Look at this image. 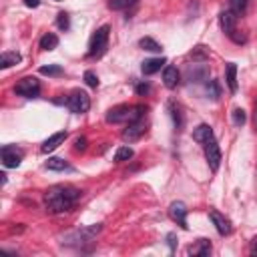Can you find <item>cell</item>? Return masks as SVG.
<instances>
[{
    "label": "cell",
    "instance_id": "6da1fadb",
    "mask_svg": "<svg viewBox=\"0 0 257 257\" xmlns=\"http://www.w3.org/2000/svg\"><path fill=\"white\" fill-rule=\"evenodd\" d=\"M82 191L72 187V185H56L50 187L44 195V205L48 213H62L68 211L70 207L76 205V201L80 199Z\"/></svg>",
    "mask_w": 257,
    "mask_h": 257
},
{
    "label": "cell",
    "instance_id": "7a4b0ae2",
    "mask_svg": "<svg viewBox=\"0 0 257 257\" xmlns=\"http://www.w3.org/2000/svg\"><path fill=\"white\" fill-rule=\"evenodd\" d=\"M145 112H147L145 104H137V106L118 104V106H114L106 112V122H131V120L143 118Z\"/></svg>",
    "mask_w": 257,
    "mask_h": 257
},
{
    "label": "cell",
    "instance_id": "3957f363",
    "mask_svg": "<svg viewBox=\"0 0 257 257\" xmlns=\"http://www.w3.org/2000/svg\"><path fill=\"white\" fill-rule=\"evenodd\" d=\"M108 32H110V28L104 24V26L96 28V32L90 36V42H88V56L90 58H98L104 54L106 44H108Z\"/></svg>",
    "mask_w": 257,
    "mask_h": 257
},
{
    "label": "cell",
    "instance_id": "277c9868",
    "mask_svg": "<svg viewBox=\"0 0 257 257\" xmlns=\"http://www.w3.org/2000/svg\"><path fill=\"white\" fill-rule=\"evenodd\" d=\"M66 106H68L72 112L82 114V112H86V110L90 108V98H88V94H86L84 90H72L70 96L66 98Z\"/></svg>",
    "mask_w": 257,
    "mask_h": 257
},
{
    "label": "cell",
    "instance_id": "5b68a950",
    "mask_svg": "<svg viewBox=\"0 0 257 257\" xmlns=\"http://www.w3.org/2000/svg\"><path fill=\"white\" fill-rule=\"evenodd\" d=\"M14 92L24 96V98H36L40 94V84H38V80L34 76H26L14 86Z\"/></svg>",
    "mask_w": 257,
    "mask_h": 257
},
{
    "label": "cell",
    "instance_id": "8992f818",
    "mask_svg": "<svg viewBox=\"0 0 257 257\" xmlns=\"http://www.w3.org/2000/svg\"><path fill=\"white\" fill-rule=\"evenodd\" d=\"M145 133H147V120H145V116H143V118L131 120V122L126 124V128L122 131V141L135 143V141H139Z\"/></svg>",
    "mask_w": 257,
    "mask_h": 257
},
{
    "label": "cell",
    "instance_id": "52a82bcc",
    "mask_svg": "<svg viewBox=\"0 0 257 257\" xmlns=\"http://www.w3.org/2000/svg\"><path fill=\"white\" fill-rule=\"evenodd\" d=\"M0 155H2V165L8 167V169H16L22 161V151L16 149L14 145H4Z\"/></svg>",
    "mask_w": 257,
    "mask_h": 257
},
{
    "label": "cell",
    "instance_id": "ba28073f",
    "mask_svg": "<svg viewBox=\"0 0 257 257\" xmlns=\"http://www.w3.org/2000/svg\"><path fill=\"white\" fill-rule=\"evenodd\" d=\"M205 159H207V165L209 169L215 173L219 171V165H221V151H219V145L215 139H211L207 145H205Z\"/></svg>",
    "mask_w": 257,
    "mask_h": 257
},
{
    "label": "cell",
    "instance_id": "9c48e42d",
    "mask_svg": "<svg viewBox=\"0 0 257 257\" xmlns=\"http://www.w3.org/2000/svg\"><path fill=\"white\" fill-rule=\"evenodd\" d=\"M169 217L177 225H181L183 229H189V225H187V207H185L183 201H175V203L169 205Z\"/></svg>",
    "mask_w": 257,
    "mask_h": 257
},
{
    "label": "cell",
    "instance_id": "30bf717a",
    "mask_svg": "<svg viewBox=\"0 0 257 257\" xmlns=\"http://www.w3.org/2000/svg\"><path fill=\"white\" fill-rule=\"evenodd\" d=\"M219 22H221V28H223V32H225L227 36H231V34L235 32L237 14H235L231 8H227V10H223V12H221V16H219Z\"/></svg>",
    "mask_w": 257,
    "mask_h": 257
},
{
    "label": "cell",
    "instance_id": "8fae6325",
    "mask_svg": "<svg viewBox=\"0 0 257 257\" xmlns=\"http://www.w3.org/2000/svg\"><path fill=\"white\" fill-rule=\"evenodd\" d=\"M187 78L191 82H205L209 80V68L205 64H193L187 68Z\"/></svg>",
    "mask_w": 257,
    "mask_h": 257
},
{
    "label": "cell",
    "instance_id": "7c38bea8",
    "mask_svg": "<svg viewBox=\"0 0 257 257\" xmlns=\"http://www.w3.org/2000/svg\"><path fill=\"white\" fill-rule=\"evenodd\" d=\"M209 217H211L215 229L219 231V235H229V233H231V223H229V219H227L225 215H221L219 211H211Z\"/></svg>",
    "mask_w": 257,
    "mask_h": 257
},
{
    "label": "cell",
    "instance_id": "4fadbf2b",
    "mask_svg": "<svg viewBox=\"0 0 257 257\" xmlns=\"http://www.w3.org/2000/svg\"><path fill=\"white\" fill-rule=\"evenodd\" d=\"M64 139H66V133H64V131L54 133L52 137H48V139L44 141V145H42V153H52L54 149H58V147L64 143Z\"/></svg>",
    "mask_w": 257,
    "mask_h": 257
},
{
    "label": "cell",
    "instance_id": "5bb4252c",
    "mask_svg": "<svg viewBox=\"0 0 257 257\" xmlns=\"http://www.w3.org/2000/svg\"><path fill=\"white\" fill-rule=\"evenodd\" d=\"M193 139H195L197 143H201V145H207L211 139H215V137H213V128H211L209 124H199V126L193 131Z\"/></svg>",
    "mask_w": 257,
    "mask_h": 257
},
{
    "label": "cell",
    "instance_id": "9a60e30c",
    "mask_svg": "<svg viewBox=\"0 0 257 257\" xmlns=\"http://www.w3.org/2000/svg\"><path fill=\"white\" fill-rule=\"evenodd\" d=\"M163 82H165L167 88H177V84H179V70H177V66H165Z\"/></svg>",
    "mask_w": 257,
    "mask_h": 257
},
{
    "label": "cell",
    "instance_id": "2e32d148",
    "mask_svg": "<svg viewBox=\"0 0 257 257\" xmlns=\"http://www.w3.org/2000/svg\"><path fill=\"white\" fill-rule=\"evenodd\" d=\"M163 64H167V60L163 56L161 58H149V60L143 62L141 70H143V74H155V72H159L163 68Z\"/></svg>",
    "mask_w": 257,
    "mask_h": 257
},
{
    "label": "cell",
    "instance_id": "e0dca14e",
    "mask_svg": "<svg viewBox=\"0 0 257 257\" xmlns=\"http://www.w3.org/2000/svg\"><path fill=\"white\" fill-rule=\"evenodd\" d=\"M225 78H227V86L231 92L237 90V64L235 62H229L227 68H225Z\"/></svg>",
    "mask_w": 257,
    "mask_h": 257
},
{
    "label": "cell",
    "instance_id": "ac0fdd59",
    "mask_svg": "<svg viewBox=\"0 0 257 257\" xmlns=\"http://www.w3.org/2000/svg\"><path fill=\"white\" fill-rule=\"evenodd\" d=\"M189 253H191V255H203V257H205V255L211 253V243H209L207 239H199L197 245H191V247H189Z\"/></svg>",
    "mask_w": 257,
    "mask_h": 257
},
{
    "label": "cell",
    "instance_id": "d6986e66",
    "mask_svg": "<svg viewBox=\"0 0 257 257\" xmlns=\"http://www.w3.org/2000/svg\"><path fill=\"white\" fill-rule=\"evenodd\" d=\"M22 60V56L18 52H2L0 56V68H8L12 64H18Z\"/></svg>",
    "mask_w": 257,
    "mask_h": 257
},
{
    "label": "cell",
    "instance_id": "ffe728a7",
    "mask_svg": "<svg viewBox=\"0 0 257 257\" xmlns=\"http://www.w3.org/2000/svg\"><path fill=\"white\" fill-rule=\"evenodd\" d=\"M139 46H141L143 50H149V52H161V50H163V46H161L157 40H153L151 36L141 38V40H139Z\"/></svg>",
    "mask_w": 257,
    "mask_h": 257
},
{
    "label": "cell",
    "instance_id": "44dd1931",
    "mask_svg": "<svg viewBox=\"0 0 257 257\" xmlns=\"http://www.w3.org/2000/svg\"><path fill=\"white\" fill-rule=\"evenodd\" d=\"M56 46H58V38H56V34L48 32V34H44V36L40 38V48H42V50H54Z\"/></svg>",
    "mask_w": 257,
    "mask_h": 257
},
{
    "label": "cell",
    "instance_id": "7402d4cb",
    "mask_svg": "<svg viewBox=\"0 0 257 257\" xmlns=\"http://www.w3.org/2000/svg\"><path fill=\"white\" fill-rule=\"evenodd\" d=\"M139 0H108L110 10H128L131 6H137Z\"/></svg>",
    "mask_w": 257,
    "mask_h": 257
},
{
    "label": "cell",
    "instance_id": "603a6c76",
    "mask_svg": "<svg viewBox=\"0 0 257 257\" xmlns=\"http://www.w3.org/2000/svg\"><path fill=\"white\" fill-rule=\"evenodd\" d=\"M46 169H50V171H66L68 169V163L62 161V159H58V157H52V159L46 161Z\"/></svg>",
    "mask_w": 257,
    "mask_h": 257
},
{
    "label": "cell",
    "instance_id": "cb8c5ba5",
    "mask_svg": "<svg viewBox=\"0 0 257 257\" xmlns=\"http://www.w3.org/2000/svg\"><path fill=\"white\" fill-rule=\"evenodd\" d=\"M128 159H133V149L131 147H118L114 153V161L120 163V161H128Z\"/></svg>",
    "mask_w": 257,
    "mask_h": 257
},
{
    "label": "cell",
    "instance_id": "d4e9b609",
    "mask_svg": "<svg viewBox=\"0 0 257 257\" xmlns=\"http://www.w3.org/2000/svg\"><path fill=\"white\" fill-rule=\"evenodd\" d=\"M247 2H249V0H229V8H231L237 16H241V14L247 10Z\"/></svg>",
    "mask_w": 257,
    "mask_h": 257
},
{
    "label": "cell",
    "instance_id": "484cf974",
    "mask_svg": "<svg viewBox=\"0 0 257 257\" xmlns=\"http://www.w3.org/2000/svg\"><path fill=\"white\" fill-rule=\"evenodd\" d=\"M40 74H46V76H60L62 74V68L58 64H48V66H42L40 68Z\"/></svg>",
    "mask_w": 257,
    "mask_h": 257
},
{
    "label": "cell",
    "instance_id": "4316f807",
    "mask_svg": "<svg viewBox=\"0 0 257 257\" xmlns=\"http://www.w3.org/2000/svg\"><path fill=\"white\" fill-rule=\"evenodd\" d=\"M231 118H233V124L235 126H241V124H245V110L243 108H233V112H231Z\"/></svg>",
    "mask_w": 257,
    "mask_h": 257
},
{
    "label": "cell",
    "instance_id": "83f0119b",
    "mask_svg": "<svg viewBox=\"0 0 257 257\" xmlns=\"http://www.w3.org/2000/svg\"><path fill=\"white\" fill-rule=\"evenodd\" d=\"M169 108H171V116H173L175 128H181V124H183V116H181V110H179V106H175V104L171 102V104H169Z\"/></svg>",
    "mask_w": 257,
    "mask_h": 257
},
{
    "label": "cell",
    "instance_id": "f1b7e54d",
    "mask_svg": "<svg viewBox=\"0 0 257 257\" xmlns=\"http://www.w3.org/2000/svg\"><path fill=\"white\" fill-rule=\"evenodd\" d=\"M56 26H58L60 30H68L70 20H68V14H66V12H60V14L56 16Z\"/></svg>",
    "mask_w": 257,
    "mask_h": 257
},
{
    "label": "cell",
    "instance_id": "f546056e",
    "mask_svg": "<svg viewBox=\"0 0 257 257\" xmlns=\"http://www.w3.org/2000/svg\"><path fill=\"white\" fill-rule=\"evenodd\" d=\"M84 82H86L90 88H96V86H98V76H96L92 70H86V72H84Z\"/></svg>",
    "mask_w": 257,
    "mask_h": 257
},
{
    "label": "cell",
    "instance_id": "4dcf8cb0",
    "mask_svg": "<svg viewBox=\"0 0 257 257\" xmlns=\"http://www.w3.org/2000/svg\"><path fill=\"white\" fill-rule=\"evenodd\" d=\"M207 94H209L211 98H219V86H217L215 80H209V84H207Z\"/></svg>",
    "mask_w": 257,
    "mask_h": 257
},
{
    "label": "cell",
    "instance_id": "1f68e13d",
    "mask_svg": "<svg viewBox=\"0 0 257 257\" xmlns=\"http://www.w3.org/2000/svg\"><path fill=\"white\" fill-rule=\"evenodd\" d=\"M74 149H76V151H84V149H86V139H84V137H78V139L74 141Z\"/></svg>",
    "mask_w": 257,
    "mask_h": 257
},
{
    "label": "cell",
    "instance_id": "d6a6232c",
    "mask_svg": "<svg viewBox=\"0 0 257 257\" xmlns=\"http://www.w3.org/2000/svg\"><path fill=\"white\" fill-rule=\"evenodd\" d=\"M149 90H151L149 82H139V84H137V92H139V94H147Z\"/></svg>",
    "mask_w": 257,
    "mask_h": 257
},
{
    "label": "cell",
    "instance_id": "836d02e7",
    "mask_svg": "<svg viewBox=\"0 0 257 257\" xmlns=\"http://www.w3.org/2000/svg\"><path fill=\"white\" fill-rule=\"evenodd\" d=\"M167 241H169L171 251H175V245H177V241H175V233H169V235H167Z\"/></svg>",
    "mask_w": 257,
    "mask_h": 257
},
{
    "label": "cell",
    "instance_id": "e575fe53",
    "mask_svg": "<svg viewBox=\"0 0 257 257\" xmlns=\"http://www.w3.org/2000/svg\"><path fill=\"white\" fill-rule=\"evenodd\" d=\"M249 251H251V255H257V235L251 239V249Z\"/></svg>",
    "mask_w": 257,
    "mask_h": 257
},
{
    "label": "cell",
    "instance_id": "d590c367",
    "mask_svg": "<svg viewBox=\"0 0 257 257\" xmlns=\"http://www.w3.org/2000/svg\"><path fill=\"white\" fill-rule=\"evenodd\" d=\"M24 4H26L28 8H36V6L40 4V0H24Z\"/></svg>",
    "mask_w": 257,
    "mask_h": 257
},
{
    "label": "cell",
    "instance_id": "8d00e7d4",
    "mask_svg": "<svg viewBox=\"0 0 257 257\" xmlns=\"http://www.w3.org/2000/svg\"><path fill=\"white\" fill-rule=\"evenodd\" d=\"M253 126L257 131V100H255V108H253Z\"/></svg>",
    "mask_w": 257,
    "mask_h": 257
}]
</instances>
